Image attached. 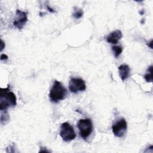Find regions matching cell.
<instances>
[{"label":"cell","mask_w":153,"mask_h":153,"mask_svg":"<svg viewBox=\"0 0 153 153\" xmlns=\"http://www.w3.org/2000/svg\"><path fill=\"white\" fill-rule=\"evenodd\" d=\"M83 14H84V12L82 9L79 8L78 7H74V10L72 13V16L75 19H78L81 18Z\"/></svg>","instance_id":"30bf717a"},{"label":"cell","mask_w":153,"mask_h":153,"mask_svg":"<svg viewBox=\"0 0 153 153\" xmlns=\"http://www.w3.org/2000/svg\"><path fill=\"white\" fill-rule=\"evenodd\" d=\"M66 95L67 90L63 84L59 81H54L49 93V97L51 102L57 103L63 100Z\"/></svg>","instance_id":"7a4b0ae2"},{"label":"cell","mask_w":153,"mask_h":153,"mask_svg":"<svg viewBox=\"0 0 153 153\" xmlns=\"http://www.w3.org/2000/svg\"><path fill=\"white\" fill-rule=\"evenodd\" d=\"M5 47V44L4 43V42H3V41L2 40H1V51H2V49L4 48Z\"/></svg>","instance_id":"9a60e30c"},{"label":"cell","mask_w":153,"mask_h":153,"mask_svg":"<svg viewBox=\"0 0 153 153\" xmlns=\"http://www.w3.org/2000/svg\"><path fill=\"white\" fill-rule=\"evenodd\" d=\"M112 50L114 52V56L116 58H118V57L121 54L123 51V48L121 46H112Z\"/></svg>","instance_id":"4fadbf2b"},{"label":"cell","mask_w":153,"mask_h":153,"mask_svg":"<svg viewBox=\"0 0 153 153\" xmlns=\"http://www.w3.org/2000/svg\"><path fill=\"white\" fill-rule=\"evenodd\" d=\"M118 71L121 80L125 81L129 76L130 69L127 65L123 64L118 67Z\"/></svg>","instance_id":"9c48e42d"},{"label":"cell","mask_w":153,"mask_h":153,"mask_svg":"<svg viewBox=\"0 0 153 153\" xmlns=\"http://www.w3.org/2000/svg\"><path fill=\"white\" fill-rule=\"evenodd\" d=\"M77 127L79 131L80 136L84 139H86L93 131L92 121L90 118L79 120Z\"/></svg>","instance_id":"3957f363"},{"label":"cell","mask_w":153,"mask_h":153,"mask_svg":"<svg viewBox=\"0 0 153 153\" xmlns=\"http://www.w3.org/2000/svg\"><path fill=\"white\" fill-rule=\"evenodd\" d=\"M8 59V56H7L6 54H2L1 55V58H0L1 60H6V59Z\"/></svg>","instance_id":"5bb4252c"},{"label":"cell","mask_w":153,"mask_h":153,"mask_svg":"<svg viewBox=\"0 0 153 153\" xmlns=\"http://www.w3.org/2000/svg\"><path fill=\"white\" fill-rule=\"evenodd\" d=\"M69 88L71 92L77 93L79 91H84L86 88L85 81L79 78H72L69 83Z\"/></svg>","instance_id":"8992f818"},{"label":"cell","mask_w":153,"mask_h":153,"mask_svg":"<svg viewBox=\"0 0 153 153\" xmlns=\"http://www.w3.org/2000/svg\"><path fill=\"white\" fill-rule=\"evenodd\" d=\"M17 104L15 94L10 91V87L8 85L7 88H1L0 95V110H7L9 107H14Z\"/></svg>","instance_id":"6da1fadb"},{"label":"cell","mask_w":153,"mask_h":153,"mask_svg":"<svg viewBox=\"0 0 153 153\" xmlns=\"http://www.w3.org/2000/svg\"><path fill=\"white\" fill-rule=\"evenodd\" d=\"M60 135L65 142L71 141L76 137V134L73 127L67 122L61 124Z\"/></svg>","instance_id":"277c9868"},{"label":"cell","mask_w":153,"mask_h":153,"mask_svg":"<svg viewBox=\"0 0 153 153\" xmlns=\"http://www.w3.org/2000/svg\"><path fill=\"white\" fill-rule=\"evenodd\" d=\"M148 73L144 75V78L146 82H152V66H150L148 69Z\"/></svg>","instance_id":"7c38bea8"},{"label":"cell","mask_w":153,"mask_h":153,"mask_svg":"<svg viewBox=\"0 0 153 153\" xmlns=\"http://www.w3.org/2000/svg\"><path fill=\"white\" fill-rule=\"evenodd\" d=\"M9 120V116L7 110L1 111V123L2 124H5Z\"/></svg>","instance_id":"8fae6325"},{"label":"cell","mask_w":153,"mask_h":153,"mask_svg":"<svg viewBox=\"0 0 153 153\" xmlns=\"http://www.w3.org/2000/svg\"><path fill=\"white\" fill-rule=\"evenodd\" d=\"M27 22V13L17 9L16 10V16L13 23L14 26L19 29H23V27H24Z\"/></svg>","instance_id":"52a82bcc"},{"label":"cell","mask_w":153,"mask_h":153,"mask_svg":"<svg viewBox=\"0 0 153 153\" xmlns=\"http://www.w3.org/2000/svg\"><path fill=\"white\" fill-rule=\"evenodd\" d=\"M127 122L123 118L117 121L112 126V130L114 134L118 137H121L125 134L127 131Z\"/></svg>","instance_id":"5b68a950"},{"label":"cell","mask_w":153,"mask_h":153,"mask_svg":"<svg viewBox=\"0 0 153 153\" xmlns=\"http://www.w3.org/2000/svg\"><path fill=\"white\" fill-rule=\"evenodd\" d=\"M122 36L123 34L121 31L120 30H115L107 36L106 41L112 44H116Z\"/></svg>","instance_id":"ba28073f"}]
</instances>
